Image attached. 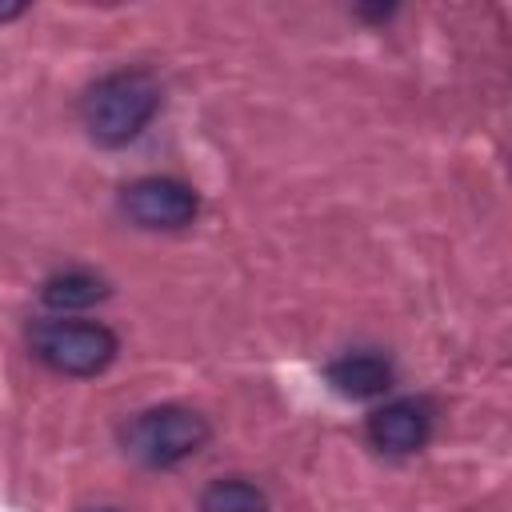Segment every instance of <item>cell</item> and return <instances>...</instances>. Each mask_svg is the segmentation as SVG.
Masks as SVG:
<instances>
[{
    "label": "cell",
    "instance_id": "cell-2",
    "mask_svg": "<svg viewBox=\"0 0 512 512\" xmlns=\"http://www.w3.org/2000/svg\"><path fill=\"white\" fill-rule=\"evenodd\" d=\"M208 436H212V424L196 408H184V404L144 408L120 432L124 452L148 468H172V464L196 456L208 444Z\"/></svg>",
    "mask_w": 512,
    "mask_h": 512
},
{
    "label": "cell",
    "instance_id": "cell-8",
    "mask_svg": "<svg viewBox=\"0 0 512 512\" xmlns=\"http://www.w3.org/2000/svg\"><path fill=\"white\" fill-rule=\"evenodd\" d=\"M200 512H268V496L244 476H224L200 492Z\"/></svg>",
    "mask_w": 512,
    "mask_h": 512
},
{
    "label": "cell",
    "instance_id": "cell-7",
    "mask_svg": "<svg viewBox=\"0 0 512 512\" xmlns=\"http://www.w3.org/2000/svg\"><path fill=\"white\" fill-rule=\"evenodd\" d=\"M104 296H108L104 276H96L88 268H64V272L48 276L44 288H40V300L56 312H80V308L100 304Z\"/></svg>",
    "mask_w": 512,
    "mask_h": 512
},
{
    "label": "cell",
    "instance_id": "cell-6",
    "mask_svg": "<svg viewBox=\"0 0 512 512\" xmlns=\"http://www.w3.org/2000/svg\"><path fill=\"white\" fill-rule=\"evenodd\" d=\"M328 384L348 400H376L392 388V364L380 352H348L324 368Z\"/></svg>",
    "mask_w": 512,
    "mask_h": 512
},
{
    "label": "cell",
    "instance_id": "cell-4",
    "mask_svg": "<svg viewBox=\"0 0 512 512\" xmlns=\"http://www.w3.org/2000/svg\"><path fill=\"white\" fill-rule=\"evenodd\" d=\"M120 208L140 228H164V232H172V228H184V224L196 220L200 196H196L192 184H184L176 176H140V180H132L124 188Z\"/></svg>",
    "mask_w": 512,
    "mask_h": 512
},
{
    "label": "cell",
    "instance_id": "cell-9",
    "mask_svg": "<svg viewBox=\"0 0 512 512\" xmlns=\"http://www.w3.org/2000/svg\"><path fill=\"white\" fill-rule=\"evenodd\" d=\"M20 12H24V4H0V24H4V20H16Z\"/></svg>",
    "mask_w": 512,
    "mask_h": 512
},
{
    "label": "cell",
    "instance_id": "cell-5",
    "mask_svg": "<svg viewBox=\"0 0 512 512\" xmlns=\"http://www.w3.org/2000/svg\"><path fill=\"white\" fill-rule=\"evenodd\" d=\"M432 432V412L420 400H388L368 416V440L380 452H416L428 444Z\"/></svg>",
    "mask_w": 512,
    "mask_h": 512
},
{
    "label": "cell",
    "instance_id": "cell-3",
    "mask_svg": "<svg viewBox=\"0 0 512 512\" xmlns=\"http://www.w3.org/2000/svg\"><path fill=\"white\" fill-rule=\"evenodd\" d=\"M28 348L60 376H96L116 360L120 340L100 320H36Z\"/></svg>",
    "mask_w": 512,
    "mask_h": 512
},
{
    "label": "cell",
    "instance_id": "cell-1",
    "mask_svg": "<svg viewBox=\"0 0 512 512\" xmlns=\"http://www.w3.org/2000/svg\"><path fill=\"white\" fill-rule=\"evenodd\" d=\"M160 100H164V88L148 68H116L84 92L80 120L96 144L120 148L152 124V116L160 112Z\"/></svg>",
    "mask_w": 512,
    "mask_h": 512
},
{
    "label": "cell",
    "instance_id": "cell-10",
    "mask_svg": "<svg viewBox=\"0 0 512 512\" xmlns=\"http://www.w3.org/2000/svg\"><path fill=\"white\" fill-rule=\"evenodd\" d=\"M100 512H120V508H100Z\"/></svg>",
    "mask_w": 512,
    "mask_h": 512
}]
</instances>
